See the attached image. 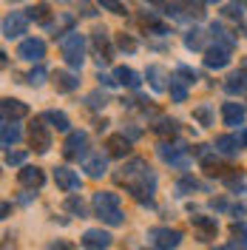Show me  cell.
Here are the masks:
<instances>
[{
	"label": "cell",
	"mask_w": 247,
	"mask_h": 250,
	"mask_svg": "<svg viewBox=\"0 0 247 250\" xmlns=\"http://www.w3.org/2000/svg\"><path fill=\"white\" fill-rule=\"evenodd\" d=\"M148 245H154L156 250H173L182 245V230H176V228H151L148 230Z\"/></svg>",
	"instance_id": "3957f363"
},
{
	"label": "cell",
	"mask_w": 247,
	"mask_h": 250,
	"mask_svg": "<svg viewBox=\"0 0 247 250\" xmlns=\"http://www.w3.org/2000/svg\"><path fill=\"white\" fill-rule=\"evenodd\" d=\"M85 105H88V108H105V105H108V97L100 94V91H94V94L85 97Z\"/></svg>",
	"instance_id": "836d02e7"
},
{
	"label": "cell",
	"mask_w": 247,
	"mask_h": 250,
	"mask_svg": "<svg viewBox=\"0 0 247 250\" xmlns=\"http://www.w3.org/2000/svg\"><path fill=\"white\" fill-rule=\"evenodd\" d=\"M239 140H242V145H247V128L242 131V134H239Z\"/></svg>",
	"instance_id": "c3c4849f"
},
{
	"label": "cell",
	"mask_w": 247,
	"mask_h": 250,
	"mask_svg": "<svg viewBox=\"0 0 247 250\" xmlns=\"http://www.w3.org/2000/svg\"><path fill=\"white\" fill-rule=\"evenodd\" d=\"M120 48L123 51H137V40L128 37V34H120Z\"/></svg>",
	"instance_id": "b9f144b4"
},
{
	"label": "cell",
	"mask_w": 247,
	"mask_h": 250,
	"mask_svg": "<svg viewBox=\"0 0 247 250\" xmlns=\"http://www.w3.org/2000/svg\"><path fill=\"white\" fill-rule=\"evenodd\" d=\"M145 77L151 80V88H154V91H165V88H168V83H165L168 77H165V68H162V65H151Z\"/></svg>",
	"instance_id": "d4e9b609"
},
{
	"label": "cell",
	"mask_w": 247,
	"mask_h": 250,
	"mask_svg": "<svg viewBox=\"0 0 247 250\" xmlns=\"http://www.w3.org/2000/svg\"><path fill=\"white\" fill-rule=\"evenodd\" d=\"M17 182H20L23 188L37 190V188H43V182H46V173L40 171V168H31V165H26L23 171L17 173Z\"/></svg>",
	"instance_id": "9a60e30c"
},
{
	"label": "cell",
	"mask_w": 247,
	"mask_h": 250,
	"mask_svg": "<svg viewBox=\"0 0 247 250\" xmlns=\"http://www.w3.org/2000/svg\"><path fill=\"white\" fill-rule=\"evenodd\" d=\"M105 148H108L111 156H125L128 151H131V140H128L125 134H114V137L105 140Z\"/></svg>",
	"instance_id": "ffe728a7"
},
{
	"label": "cell",
	"mask_w": 247,
	"mask_h": 250,
	"mask_svg": "<svg viewBox=\"0 0 247 250\" xmlns=\"http://www.w3.org/2000/svg\"><path fill=\"white\" fill-rule=\"evenodd\" d=\"M29 17H31V20H40V23H46V20H48V3H37V6H31V9H29Z\"/></svg>",
	"instance_id": "d590c367"
},
{
	"label": "cell",
	"mask_w": 247,
	"mask_h": 250,
	"mask_svg": "<svg viewBox=\"0 0 247 250\" xmlns=\"http://www.w3.org/2000/svg\"><path fill=\"white\" fill-rule=\"evenodd\" d=\"M245 117H247V108L242 103H225L222 105V120H225V125H230V128L245 125Z\"/></svg>",
	"instance_id": "5bb4252c"
},
{
	"label": "cell",
	"mask_w": 247,
	"mask_h": 250,
	"mask_svg": "<svg viewBox=\"0 0 247 250\" xmlns=\"http://www.w3.org/2000/svg\"><path fill=\"white\" fill-rule=\"evenodd\" d=\"M51 250H71L68 242H51Z\"/></svg>",
	"instance_id": "ee69618b"
},
{
	"label": "cell",
	"mask_w": 247,
	"mask_h": 250,
	"mask_svg": "<svg viewBox=\"0 0 247 250\" xmlns=\"http://www.w3.org/2000/svg\"><path fill=\"white\" fill-rule=\"evenodd\" d=\"M17 57L20 60H29V62H40L46 57V43L40 37H29V40H23L17 46Z\"/></svg>",
	"instance_id": "8992f818"
},
{
	"label": "cell",
	"mask_w": 247,
	"mask_h": 250,
	"mask_svg": "<svg viewBox=\"0 0 247 250\" xmlns=\"http://www.w3.org/2000/svg\"><path fill=\"white\" fill-rule=\"evenodd\" d=\"M31 148H34V151H40V154H46L48 148H51V134H48V128L43 123H40V120H34V123H31Z\"/></svg>",
	"instance_id": "8fae6325"
},
{
	"label": "cell",
	"mask_w": 247,
	"mask_h": 250,
	"mask_svg": "<svg viewBox=\"0 0 247 250\" xmlns=\"http://www.w3.org/2000/svg\"><path fill=\"white\" fill-rule=\"evenodd\" d=\"M23 162H26V151H12V148L6 151V165H9V168H17V165H23Z\"/></svg>",
	"instance_id": "74e56055"
},
{
	"label": "cell",
	"mask_w": 247,
	"mask_h": 250,
	"mask_svg": "<svg viewBox=\"0 0 247 250\" xmlns=\"http://www.w3.org/2000/svg\"><path fill=\"white\" fill-rule=\"evenodd\" d=\"M43 120H46L48 125H51V128H57V131H68V128H71V123H68V117H65V114H62V111H46V114H43Z\"/></svg>",
	"instance_id": "4316f807"
},
{
	"label": "cell",
	"mask_w": 247,
	"mask_h": 250,
	"mask_svg": "<svg viewBox=\"0 0 247 250\" xmlns=\"http://www.w3.org/2000/svg\"><path fill=\"white\" fill-rule=\"evenodd\" d=\"M239 148H242V140H239V137H230V134L216 137V145H213V151L222 154V156H236L239 154Z\"/></svg>",
	"instance_id": "ac0fdd59"
},
{
	"label": "cell",
	"mask_w": 247,
	"mask_h": 250,
	"mask_svg": "<svg viewBox=\"0 0 247 250\" xmlns=\"http://www.w3.org/2000/svg\"><path fill=\"white\" fill-rule=\"evenodd\" d=\"M0 137H3V148L9 151L12 145H17V142H20L23 131H20V125H17V123H6V120H3V131H0Z\"/></svg>",
	"instance_id": "7402d4cb"
},
{
	"label": "cell",
	"mask_w": 247,
	"mask_h": 250,
	"mask_svg": "<svg viewBox=\"0 0 247 250\" xmlns=\"http://www.w3.org/2000/svg\"><path fill=\"white\" fill-rule=\"evenodd\" d=\"M154 131L156 134H165V137H168V134L173 137V134L179 131V123H176V120H168V117H162V120L154 125Z\"/></svg>",
	"instance_id": "f546056e"
},
{
	"label": "cell",
	"mask_w": 247,
	"mask_h": 250,
	"mask_svg": "<svg viewBox=\"0 0 247 250\" xmlns=\"http://www.w3.org/2000/svg\"><path fill=\"white\" fill-rule=\"evenodd\" d=\"M65 210H68V213H74V216H80V219L88 216V208H85V202H82V199H77V196H68V199H65Z\"/></svg>",
	"instance_id": "f1b7e54d"
},
{
	"label": "cell",
	"mask_w": 247,
	"mask_h": 250,
	"mask_svg": "<svg viewBox=\"0 0 247 250\" xmlns=\"http://www.w3.org/2000/svg\"><path fill=\"white\" fill-rule=\"evenodd\" d=\"M159 156L168 162V165H176V168H187V145L185 142H162L159 145Z\"/></svg>",
	"instance_id": "5b68a950"
},
{
	"label": "cell",
	"mask_w": 247,
	"mask_h": 250,
	"mask_svg": "<svg viewBox=\"0 0 247 250\" xmlns=\"http://www.w3.org/2000/svg\"><path fill=\"white\" fill-rule=\"evenodd\" d=\"M82 171L88 173L91 179H100V176H105L108 173V159L103 154H88L82 159Z\"/></svg>",
	"instance_id": "4fadbf2b"
},
{
	"label": "cell",
	"mask_w": 247,
	"mask_h": 250,
	"mask_svg": "<svg viewBox=\"0 0 247 250\" xmlns=\"http://www.w3.org/2000/svg\"><path fill=\"white\" fill-rule=\"evenodd\" d=\"M233 239H236V245H239V239H242V248H247V222H236L230 228Z\"/></svg>",
	"instance_id": "8d00e7d4"
},
{
	"label": "cell",
	"mask_w": 247,
	"mask_h": 250,
	"mask_svg": "<svg viewBox=\"0 0 247 250\" xmlns=\"http://www.w3.org/2000/svg\"><path fill=\"white\" fill-rule=\"evenodd\" d=\"M120 179L125 182L128 193L137 199L139 205H151L156 193V173L151 171V165L145 159H131L128 165L123 168Z\"/></svg>",
	"instance_id": "6da1fadb"
},
{
	"label": "cell",
	"mask_w": 247,
	"mask_h": 250,
	"mask_svg": "<svg viewBox=\"0 0 247 250\" xmlns=\"http://www.w3.org/2000/svg\"><path fill=\"white\" fill-rule=\"evenodd\" d=\"M176 74L185 80L187 85H193V83H196V71H193V68H187V65H179V68H176Z\"/></svg>",
	"instance_id": "60d3db41"
},
{
	"label": "cell",
	"mask_w": 247,
	"mask_h": 250,
	"mask_svg": "<svg viewBox=\"0 0 247 250\" xmlns=\"http://www.w3.org/2000/svg\"><path fill=\"white\" fill-rule=\"evenodd\" d=\"M185 46L190 48V51H199V48L205 46V34H202L199 29L187 31V34H185Z\"/></svg>",
	"instance_id": "1f68e13d"
},
{
	"label": "cell",
	"mask_w": 247,
	"mask_h": 250,
	"mask_svg": "<svg viewBox=\"0 0 247 250\" xmlns=\"http://www.w3.org/2000/svg\"><path fill=\"white\" fill-rule=\"evenodd\" d=\"M245 65H247V60H245Z\"/></svg>",
	"instance_id": "f907efd6"
},
{
	"label": "cell",
	"mask_w": 247,
	"mask_h": 250,
	"mask_svg": "<svg viewBox=\"0 0 247 250\" xmlns=\"http://www.w3.org/2000/svg\"><path fill=\"white\" fill-rule=\"evenodd\" d=\"M29 15H23V12H12V15L3 17V37H20V34H26V29H29Z\"/></svg>",
	"instance_id": "52a82bcc"
},
{
	"label": "cell",
	"mask_w": 247,
	"mask_h": 250,
	"mask_svg": "<svg viewBox=\"0 0 247 250\" xmlns=\"http://www.w3.org/2000/svg\"><path fill=\"white\" fill-rule=\"evenodd\" d=\"M54 182H57V188H60V190H65V193H74V190H80V188H82L80 173L71 171V168H65V165L54 168Z\"/></svg>",
	"instance_id": "ba28073f"
},
{
	"label": "cell",
	"mask_w": 247,
	"mask_h": 250,
	"mask_svg": "<svg viewBox=\"0 0 247 250\" xmlns=\"http://www.w3.org/2000/svg\"><path fill=\"white\" fill-rule=\"evenodd\" d=\"M97 80H100V83H105V85H114V83H117V80H114V77H108V74H100Z\"/></svg>",
	"instance_id": "bcb514c9"
},
{
	"label": "cell",
	"mask_w": 247,
	"mask_h": 250,
	"mask_svg": "<svg viewBox=\"0 0 247 250\" xmlns=\"http://www.w3.org/2000/svg\"><path fill=\"white\" fill-rule=\"evenodd\" d=\"M91 34H94V46L100 48V51H103V48H108V31H105V26H97Z\"/></svg>",
	"instance_id": "e575fe53"
},
{
	"label": "cell",
	"mask_w": 247,
	"mask_h": 250,
	"mask_svg": "<svg viewBox=\"0 0 247 250\" xmlns=\"http://www.w3.org/2000/svg\"><path fill=\"white\" fill-rule=\"evenodd\" d=\"M170 97H173V103H185L187 100V83L182 77H179V74H173V77H170Z\"/></svg>",
	"instance_id": "484cf974"
},
{
	"label": "cell",
	"mask_w": 247,
	"mask_h": 250,
	"mask_svg": "<svg viewBox=\"0 0 247 250\" xmlns=\"http://www.w3.org/2000/svg\"><path fill=\"white\" fill-rule=\"evenodd\" d=\"M9 210H12V205H9V202H3V208H0V213H3V219L9 216Z\"/></svg>",
	"instance_id": "7dc6e473"
},
{
	"label": "cell",
	"mask_w": 247,
	"mask_h": 250,
	"mask_svg": "<svg viewBox=\"0 0 247 250\" xmlns=\"http://www.w3.org/2000/svg\"><path fill=\"white\" fill-rule=\"evenodd\" d=\"M225 15L230 17V20H242V0H230L225 6Z\"/></svg>",
	"instance_id": "f35d334b"
},
{
	"label": "cell",
	"mask_w": 247,
	"mask_h": 250,
	"mask_svg": "<svg viewBox=\"0 0 247 250\" xmlns=\"http://www.w3.org/2000/svg\"><path fill=\"white\" fill-rule=\"evenodd\" d=\"M46 77H48V71L46 68H43V65H37V68H31L29 71V85H34V88H37V85H43V83H46Z\"/></svg>",
	"instance_id": "d6a6232c"
},
{
	"label": "cell",
	"mask_w": 247,
	"mask_h": 250,
	"mask_svg": "<svg viewBox=\"0 0 247 250\" xmlns=\"http://www.w3.org/2000/svg\"><path fill=\"white\" fill-rule=\"evenodd\" d=\"M80 242H82V248L85 250H108L111 248V236L105 233V230H97V228L85 230Z\"/></svg>",
	"instance_id": "7c38bea8"
},
{
	"label": "cell",
	"mask_w": 247,
	"mask_h": 250,
	"mask_svg": "<svg viewBox=\"0 0 247 250\" xmlns=\"http://www.w3.org/2000/svg\"><path fill=\"white\" fill-rule=\"evenodd\" d=\"M193 190H199V182H196L193 176H185V179L176 182V196H187V193H193Z\"/></svg>",
	"instance_id": "4dcf8cb0"
},
{
	"label": "cell",
	"mask_w": 247,
	"mask_h": 250,
	"mask_svg": "<svg viewBox=\"0 0 247 250\" xmlns=\"http://www.w3.org/2000/svg\"><path fill=\"white\" fill-rule=\"evenodd\" d=\"M114 80H117L120 85H125V88H139V85H142V77H139L134 68H125V65H120V68L114 71Z\"/></svg>",
	"instance_id": "44dd1931"
},
{
	"label": "cell",
	"mask_w": 247,
	"mask_h": 250,
	"mask_svg": "<svg viewBox=\"0 0 247 250\" xmlns=\"http://www.w3.org/2000/svg\"><path fill=\"white\" fill-rule=\"evenodd\" d=\"M54 85L60 94H68V91H77L80 88V77L71 74V71H54Z\"/></svg>",
	"instance_id": "d6986e66"
},
{
	"label": "cell",
	"mask_w": 247,
	"mask_h": 250,
	"mask_svg": "<svg viewBox=\"0 0 247 250\" xmlns=\"http://www.w3.org/2000/svg\"><path fill=\"white\" fill-rule=\"evenodd\" d=\"M190 222H193V230L199 233L202 242H210V239H216L219 222H216L213 216H190Z\"/></svg>",
	"instance_id": "30bf717a"
},
{
	"label": "cell",
	"mask_w": 247,
	"mask_h": 250,
	"mask_svg": "<svg viewBox=\"0 0 247 250\" xmlns=\"http://www.w3.org/2000/svg\"><path fill=\"white\" fill-rule=\"evenodd\" d=\"M62 156L65 159H85L88 156V134L85 131H71L65 145H62Z\"/></svg>",
	"instance_id": "277c9868"
},
{
	"label": "cell",
	"mask_w": 247,
	"mask_h": 250,
	"mask_svg": "<svg viewBox=\"0 0 247 250\" xmlns=\"http://www.w3.org/2000/svg\"><path fill=\"white\" fill-rule=\"evenodd\" d=\"M0 111H3V120H6V123H17V120L29 117V105L20 103V100H12V97H6V100L0 103Z\"/></svg>",
	"instance_id": "9c48e42d"
},
{
	"label": "cell",
	"mask_w": 247,
	"mask_h": 250,
	"mask_svg": "<svg viewBox=\"0 0 247 250\" xmlns=\"http://www.w3.org/2000/svg\"><path fill=\"white\" fill-rule=\"evenodd\" d=\"M60 48H62V54H77V51L85 48V37L80 31H68V34L60 37Z\"/></svg>",
	"instance_id": "e0dca14e"
},
{
	"label": "cell",
	"mask_w": 247,
	"mask_h": 250,
	"mask_svg": "<svg viewBox=\"0 0 247 250\" xmlns=\"http://www.w3.org/2000/svg\"><path fill=\"white\" fill-rule=\"evenodd\" d=\"M227 62H230V48L213 46V48L205 51V65H207V68H225Z\"/></svg>",
	"instance_id": "2e32d148"
},
{
	"label": "cell",
	"mask_w": 247,
	"mask_h": 250,
	"mask_svg": "<svg viewBox=\"0 0 247 250\" xmlns=\"http://www.w3.org/2000/svg\"><path fill=\"white\" fill-rule=\"evenodd\" d=\"M91 205H94V213L103 219L105 225L120 228V225L125 222L123 210H120V193H114V190H97Z\"/></svg>",
	"instance_id": "7a4b0ae2"
},
{
	"label": "cell",
	"mask_w": 247,
	"mask_h": 250,
	"mask_svg": "<svg viewBox=\"0 0 247 250\" xmlns=\"http://www.w3.org/2000/svg\"><path fill=\"white\" fill-rule=\"evenodd\" d=\"M193 120H196L199 125H205V128H207V125H213V108H210L207 103L196 105V108H193Z\"/></svg>",
	"instance_id": "83f0119b"
},
{
	"label": "cell",
	"mask_w": 247,
	"mask_h": 250,
	"mask_svg": "<svg viewBox=\"0 0 247 250\" xmlns=\"http://www.w3.org/2000/svg\"><path fill=\"white\" fill-rule=\"evenodd\" d=\"M205 3H222V0H205Z\"/></svg>",
	"instance_id": "681fc988"
},
{
	"label": "cell",
	"mask_w": 247,
	"mask_h": 250,
	"mask_svg": "<svg viewBox=\"0 0 247 250\" xmlns=\"http://www.w3.org/2000/svg\"><path fill=\"white\" fill-rule=\"evenodd\" d=\"M210 34H213L216 46H225V48H230V51H233L236 40L230 37V31H225V26H222V23H210Z\"/></svg>",
	"instance_id": "cb8c5ba5"
},
{
	"label": "cell",
	"mask_w": 247,
	"mask_h": 250,
	"mask_svg": "<svg viewBox=\"0 0 247 250\" xmlns=\"http://www.w3.org/2000/svg\"><path fill=\"white\" fill-rule=\"evenodd\" d=\"M225 91L227 94H245L247 91V74L245 71H233L230 77L225 80Z\"/></svg>",
	"instance_id": "603a6c76"
},
{
	"label": "cell",
	"mask_w": 247,
	"mask_h": 250,
	"mask_svg": "<svg viewBox=\"0 0 247 250\" xmlns=\"http://www.w3.org/2000/svg\"><path fill=\"white\" fill-rule=\"evenodd\" d=\"M233 213H236V216H245L247 208H245V205H233Z\"/></svg>",
	"instance_id": "f6af8a7d"
},
{
	"label": "cell",
	"mask_w": 247,
	"mask_h": 250,
	"mask_svg": "<svg viewBox=\"0 0 247 250\" xmlns=\"http://www.w3.org/2000/svg\"><path fill=\"white\" fill-rule=\"evenodd\" d=\"M100 6L108 9V12H114V15H125V6L120 0H100Z\"/></svg>",
	"instance_id": "ab89813d"
},
{
	"label": "cell",
	"mask_w": 247,
	"mask_h": 250,
	"mask_svg": "<svg viewBox=\"0 0 247 250\" xmlns=\"http://www.w3.org/2000/svg\"><path fill=\"white\" fill-rule=\"evenodd\" d=\"M123 134L128 137V140H139V134H142V131H139L137 125H128V128H123Z\"/></svg>",
	"instance_id": "7bdbcfd3"
}]
</instances>
